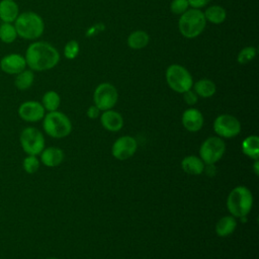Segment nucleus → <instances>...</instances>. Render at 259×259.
I'll return each mask as SVG.
<instances>
[{
    "mask_svg": "<svg viewBox=\"0 0 259 259\" xmlns=\"http://www.w3.org/2000/svg\"><path fill=\"white\" fill-rule=\"evenodd\" d=\"M26 66L36 72L48 71L55 68L61 59L59 51L50 42L37 40L31 42L24 55Z\"/></svg>",
    "mask_w": 259,
    "mask_h": 259,
    "instance_id": "f257e3e1",
    "label": "nucleus"
},
{
    "mask_svg": "<svg viewBox=\"0 0 259 259\" xmlns=\"http://www.w3.org/2000/svg\"><path fill=\"white\" fill-rule=\"evenodd\" d=\"M14 26L17 35L28 40L37 39L45 31V21L42 17L33 11L19 13L14 21Z\"/></svg>",
    "mask_w": 259,
    "mask_h": 259,
    "instance_id": "f03ea898",
    "label": "nucleus"
},
{
    "mask_svg": "<svg viewBox=\"0 0 259 259\" xmlns=\"http://www.w3.org/2000/svg\"><path fill=\"white\" fill-rule=\"evenodd\" d=\"M206 26V20L201 9L188 8L179 15L178 29L185 38H194L200 35Z\"/></svg>",
    "mask_w": 259,
    "mask_h": 259,
    "instance_id": "7ed1b4c3",
    "label": "nucleus"
},
{
    "mask_svg": "<svg viewBox=\"0 0 259 259\" xmlns=\"http://www.w3.org/2000/svg\"><path fill=\"white\" fill-rule=\"evenodd\" d=\"M253 205L252 192L246 186H237L227 198V207L234 218H245Z\"/></svg>",
    "mask_w": 259,
    "mask_h": 259,
    "instance_id": "20e7f679",
    "label": "nucleus"
},
{
    "mask_svg": "<svg viewBox=\"0 0 259 259\" xmlns=\"http://www.w3.org/2000/svg\"><path fill=\"white\" fill-rule=\"evenodd\" d=\"M42 127L47 135L55 139H62L72 131L70 118L63 112L55 110L45 114L42 118Z\"/></svg>",
    "mask_w": 259,
    "mask_h": 259,
    "instance_id": "39448f33",
    "label": "nucleus"
},
{
    "mask_svg": "<svg viewBox=\"0 0 259 259\" xmlns=\"http://www.w3.org/2000/svg\"><path fill=\"white\" fill-rule=\"evenodd\" d=\"M165 79L170 89L181 94L191 89L193 85V78L190 72L179 64H172L167 67Z\"/></svg>",
    "mask_w": 259,
    "mask_h": 259,
    "instance_id": "423d86ee",
    "label": "nucleus"
},
{
    "mask_svg": "<svg viewBox=\"0 0 259 259\" xmlns=\"http://www.w3.org/2000/svg\"><path fill=\"white\" fill-rule=\"evenodd\" d=\"M19 142L26 155L37 156L45 149V137L39 130L33 126H27L22 130Z\"/></svg>",
    "mask_w": 259,
    "mask_h": 259,
    "instance_id": "0eeeda50",
    "label": "nucleus"
},
{
    "mask_svg": "<svg viewBox=\"0 0 259 259\" xmlns=\"http://www.w3.org/2000/svg\"><path fill=\"white\" fill-rule=\"evenodd\" d=\"M118 99V92L114 85L108 82L100 83L96 86L93 93L94 105L100 111L112 109Z\"/></svg>",
    "mask_w": 259,
    "mask_h": 259,
    "instance_id": "6e6552de",
    "label": "nucleus"
},
{
    "mask_svg": "<svg viewBox=\"0 0 259 259\" xmlns=\"http://www.w3.org/2000/svg\"><path fill=\"white\" fill-rule=\"evenodd\" d=\"M226 152V144L220 137H209L200 146L199 158L205 165L214 164Z\"/></svg>",
    "mask_w": 259,
    "mask_h": 259,
    "instance_id": "1a4fd4ad",
    "label": "nucleus"
},
{
    "mask_svg": "<svg viewBox=\"0 0 259 259\" xmlns=\"http://www.w3.org/2000/svg\"><path fill=\"white\" fill-rule=\"evenodd\" d=\"M214 133L222 138H234L241 132V122L231 114H221L213 121Z\"/></svg>",
    "mask_w": 259,
    "mask_h": 259,
    "instance_id": "9d476101",
    "label": "nucleus"
},
{
    "mask_svg": "<svg viewBox=\"0 0 259 259\" xmlns=\"http://www.w3.org/2000/svg\"><path fill=\"white\" fill-rule=\"evenodd\" d=\"M137 149L138 142L134 137L122 136L113 143L111 154L115 159L123 161L134 156Z\"/></svg>",
    "mask_w": 259,
    "mask_h": 259,
    "instance_id": "9b49d317",
    "label": "nucleus"
},
{
    "mask_svg": "<svg viewBox=\"0 0 259 259\" xmlns=\"http://www.w3.org/2000/svg\"><path fill=\"white\" fill-rule=\"evenodd\" d=\"M17 113L24 121L36 122L44 118L46 110L40 102L35 100H27L18 106Z\"/></svg>",
    "mask_w": 259,
    "mask_h": 259,
    "instance_id": "f8f14e48",
    "label": "nucleus"
},
{
    "mask_svg": "<svg viewBox=\"0 0 259 259\" xmlns=\"http://www.w3.org/2000/svg\"><path fill=\"white\" fill-rule=\"evenodd\" d=\"M26 67L25 58L20 54H8L0 60V69L7 75H17L26 69Z\"/></svg>",
    "mask_w": 259,
    "mask_h": 259,
    "instance_id": "ddd939ff",
    "label": "nucleus"
},
{
    "mask_svg": "<svg viewBox=\"0 0 259 259\" xmlns=\"http://www.w3.org/2000/svg\"><path fill=\"white\" fill-rule=\"evenodd\" d=\"M181 120L183 126L188 132H198L203 125V115L198 109L194 107H190L184 110Z\"/></svg>",
    "mask_w": 259,
    "mask_h": 259,
    "instance_id": "4468645a",
    "label": "nucleus"
},
{
    "mask_svg": "<svg viewBox=\"0 0 259 259\" xmlns=\"http://www.w3.org/2000/svg\"><path fill=\"white\" fill-rule=\"evenodd\" d=\"M102 126L109 132H118L123 126V118L121 114L113 109L104 110L100 115Z\"/></svg>",
    "mask_w": 259,
    "mask_h": 259,
    "instance_id": "2eb2a0df",
    "label": "nucleus"
},
{
    "mask_svg": "<svg viewBox=\"0 0 259 259\" xmlns=\"http://www.w3.org/2000/svg\"><path fill=\"white\" fill-rule=\"evenodd\" d=\"M39 155V161L47 167H56L64 160V152L57 147L45 148Z\"/></svg>",
    "mask_w": 259,
    "mask_h": 259,
    "instance_id": "dca6fc26",
    "label": "nucleus"
},
{
    "mask_svg": "<svg viewBox=\"0 0 259 259\" xmlns=\"http://www.w3.org/2000/svg\"><path fill=\"white\" fill-rule=\"evenodd\" d=\"M19 14L18 4L14 0L0 1V20L13 23Z\"/></svg>",
    "mask_w": 259,
    "mask_h": 259,
    "instance_id": "f3484780",
    "label": "nucleus"
},
{
    "mask_svg": "<svg viewBox=\"0 0 259 259\" xmlns=\"http://www.w3.org/2000/svg\"><path fill=\"white\" fill-rule=\"evenodd\" d=\"M192 89L197 94V96L202 98H209L217 92V85L212 80L202 78L196 82H193Z\"/></svg>",
    "mask_w": 259,
    "mask_h": 259,
    "instance_id": "a211bd4d",
    "label": "nucleus"
},
{
    "mask_svg": "<svg viewBox=\"0 0 259 259\" xmlns=\"http://www.w3.org/2000/svg\"><path fill=\"white\" fill-rule=\"evenodd\" d=\"M149 41H150V35L148 34L147 31L142 29L132 31L126 38L127 47L135 51L146 48Z\"/></svg>",
    "mask_w": 259,
    "mask_h": 259,
    "instance_id": "6ab92c4d",
    "label": "nucleus"
},
{
    "mask_svg": "<svg viewBox=\"0 0 259 259\" xmlns=\"http://www.w3.org/2000/svg\"><path fill=\"white\" fill-rule=\"evenodd\" d=\"M181 167L183 171L189 175H199L203 172L204 163L199 157L190 155L183 158L181 161Z\"/></svg>",
    "mask_w": 259,
    "mask_h": 259,
    "instance_id": "aec40b11",
    "label": "nucleus"
},
{
    "mask_svg": "<svg viewBox=\"0 0 259 259\" xmlns=\"http://www.w3.org/2000/svg\"><path fill=\"white\" fill-rule=\"evenodd\" d=\"M206 22H210L212 24H221L227 18V11L221 5H210L205 8L203 11Z\"/></svg>",
    "mask_w": 259,
    "mask_h": 259,
    "instance_id": "412c9836",
    "label": "nucleus"
},
{
    "mask_svg": "<svg viewBox=\"0 0 259 259\" xmlns=\"http://www.w3.org/2000/svg\"><path fill=\"white\" fill-rule=\"evenodd\" d=\"M237 227L236 218L233 215H225L219 220L215 225V233L220 237H226L231 235Z\"/></svg>",
    "mask_w": 259,
    "mask_h": 259,
    "instance_id": "4be33fe9",
    "label": "nucleus"
},
{
    "mask_svg": "<svg viewBox=\"0 0 259 259\" xmlns=\"http://www.w3.org/2000/svg\"><path fill=\"white\" fill-rule=\"evenodd\" d=\"M34 81V73L30 69H24L22 72L15 75L14 85L15 87L20 90L24 91L29 89Z\"/></svg>",
    "mask_w": 259,
    "mask_h": 259,
    "instance_id": "5701e85b",
    "label": "nucleus"
},
{
    "mask_svg": "<svg viewBox=\"0 0 259 259\" xmlns=\"http://www.w3.org/2000/svg\"><path fill=\"white\" fill-rule=\"evenodd\" d=\"M242 152L251 159L258 160L259 157V138L249 136L242 143Z\"/></svg>",
    "mask_w": 259,
    "mask_h": 259,
    "instance_id": "b1692460",
    "label": "nucleus"
},
{
    "mask_svg": "<svg viewBox=\"0 0 259 259\" xmlns=\"http://www.w3.org/2000/svg\"><path fill=\"white\" fill-rule=\"evenodd\" d=\"M40 103L42 104L45 110H47L48 112L55 111L58 110L61 104V97L58 92L54 90H49L42 95Z\"/></svg>",
    "mask_w": 259,
    "mask_h": 259,
    "instance_id": "393cba45",
    "label": "nucleus"
},
{
    "mask_svg": "<svg viewBox=\"0 0 259 259\" xmlns=\"http://www.w3.org/2000/svg\"><path fill=\"white\" fill-rule=\"evenodd\" d=\"M17 32L13 23L2 22L0 24V40L4 44H12L16 37Z\"/></svg>",
    "mask_w": 259,
    "mask_h": 259,
    "instance_id": "a878e982",
    "label": "nucleus"
},
{
    "mask_svg": "<svg viewBox=\"0 0 259 259\" xmlns=\"http://www.w3.org/2000/svg\"><path fill=\"white\" fill-rule=\"evenodd\" d=\"M257 55V50L253 46H248L240 50V52L237 55V62L240 65H247L251 61L255 59Z\"/></svg>",
    "mask_w": 259,
    "mask_h": 259,
    "instance_id": "bb28decb",
    "label": "nucleus"
},
{
    "mask_svg": "<svg viewBox=\"0 0 259 259\" xmlns=\"http://www.w3.org/2000/svg\"><path fill=\"white\" fill-rule=\"evenodd\" d=\"M40 165V161L36 156L33 155H27L23 161H22V167L23 170L27 173V174H33L35 173Z\"/></svg>",
    "mask_w": 259,
    "mask_h": 259,
    "instance_id": "cd10ccee",
    "label": "nucleus"
},
{
    "mask_svg": "<svg viewBox=\"0 0 259 259\" xmlns=\"http://www.w3.org/2000/svg\"><path fill=\"white\" fill-rule=\"evenodd\" d=\"M80 52V45L77 40L71 39L64 47V56L68 60H74Z\"/></svg>",
    "mask_w": 259,
    "mask_h": 259,
    "instance_id": "c85d7f7f",
    "label": "nucleus"
},
{
    "mask_svg": "<svg viewBox=\"0 0 259 259\" xmlns=\"http://www.w3.org/2000/svg\"><path fill=\"white\" fill-rule=\"evenodd\" d=\"M189 8L187 0H172L170 3V10L176 15H181Z\"/></svg>",
    "mask_w": 259,
    "mask_h": 259,
    "instance_id": "c756f323",
    "label": "nucleus"
},
{
    "mask_svg": "<svg viewBox=\"0 0 259 259\" xmlns=\"http://www.w3.org/2000/svg\"><path fill=\"white\" fill-rule=\"evenodd\" d=\"M182 94H183V100H184L185 103L188 104V105H194V104L197 102V100H198V96H197V94L192 90V88L189 89V90H187L186 92H184V93H182Z\"/></svg>",
    "mask_w": 259,
    "mask_h": 259,
    "instance_id": "7c9ffc66",
    "label": "nucleus"
},
{
    "mask_svg": "<svg viewBox=\"0 0 259 259\" xmlns=\"http://www.w3.org/2000/svg\"><path fill=\"white\" fill-rule=\"evenodd\" d=\"M189 7L195 8V9H201L208 5L210 0H187Z\"/></svg>",
    "mask_w": 259,
    "mask_h": 259,
    "instance_id": "2f4dec72",
    "label": "nucleus"
},
{
    "mask_svg": "<svg viewBox=\"0 0 259 259\" xmlns=\"http://www.w3.org/2000/svg\"><path fill=\"white\" fill-rule=\"evenodd\" d=\"M86 114H87V116H88L89 118L95 119V118H97V117L99 116V114H100V109L97 108L95 105H91V106L88 107V109H87V111H86Z\"/></svg>",
    "mask_w": 259,
    "mask_h": 259,
    "instance_id": "473e14b6",
    "label": "nucleus"
},
{
    "mask_svg": "<svg viewBox=\"0 0 259 259\" xmlns=\"http://www.w3.org/2000/svg\"><path fill=\"white\" fill-rule=\"evenodd\" d=\"M203 171L208 175V176H213L217 172V168L214 167V164H209V165H206L204 166V169Z\"/></svg>",
    "mask_w": 259,
    "mask_h": 259,
    "instance_id": "72a5a7b5",
    "label": "nucleus"
},
{
    "mask_svg": "<svg viewBox=\"0 0 259 259\" xmlns=\"http://www.w3.org/2000/svg\"><path fill=\"white\" fill-rule=\"evenodd\" d=\"M253 169H254V173L256 175H258V173H259V161L258 160H255V163L253 165Z\"/></svg>",
    "mask_w": 259,
    "mask_h": 259,
    "instance_id": "f704fd0d",
    "label": "nucleus"
},
{
    "mask_svg": "<svg viewBox=\"0 0 259 259\" xmlns=\"http://www.w3.org/2000/svg\"><path fill=\"white\" fill-rule=\"evenodd\" d=\"M47 259H59V258H56V257H50V258H47Z\"/></svg>",
    "mask_w": 259,
    "mask_h": 259,
    "instance_id": "c9c22d12",
    "label": "nucleus"
}]
</instances>
